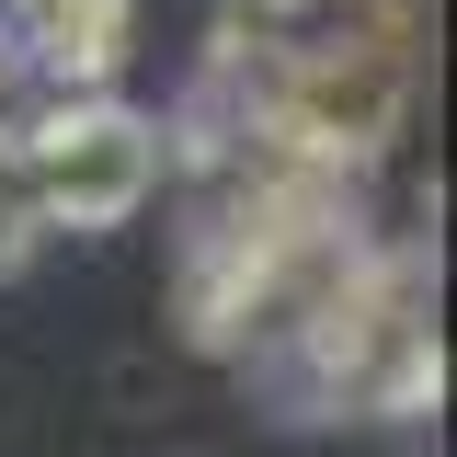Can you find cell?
<instances>
[{
  "label": "cell",
  "instance_id": "cell-1",
  "mask_svg": "<svg viewBox=\"0 0 457 457\" xmlns=\"http://www.w3.org/2000/svg\"><path fill=\"white\" fill-rule=\"evenodd\" d=\"M12 171H23L35 228H126L171 161H161V114L137 104H35L12 137Z\"/></svg>",
  "mask_w": 457,
  "mask_h": 457
},
{
  "label": "cell",
  "instance_id": "cell-2",
  "mask_svg": "<svg viewBox=\"0 0 457 457\" xmlns=\"http://www.w3.org/2000/svg\"><path fill=\"white\" fill-rule=\"evenodd\" d=\"M0 35L35 104H114V80L137 57V0H0Z\"/></svg>",
  "mask_w": 457,
  "mask_h": 457
}]
</instances>
